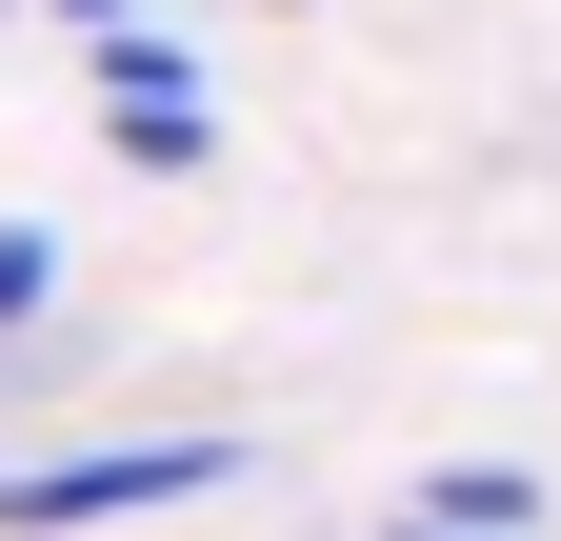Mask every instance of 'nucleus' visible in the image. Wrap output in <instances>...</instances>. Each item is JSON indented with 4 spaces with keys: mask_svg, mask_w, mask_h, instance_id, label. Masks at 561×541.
<instances>
[{
    "mask_svg": "<svg viewBox=\"0 0 561 541\" xmlns=\"http://www.w3.org/2000/svg\"><path fill=\"white\" fill-rule=\"evenodd\" d=\"M241 441L221 422H161V441H60V461H0V541H81V521H161V502H221Z\"/></svg>",
    "mask_w": 561,
    "mask_h": 541,
    "instance_id": "obj_1",
    "label": "nucleus"
},
{
    "mask_svg": "<svg viewBox=\"0 0 561 541\" xmlns=\"http://www.w3.org/2000/svg\"><path fill=\"white\" fill-rule=\"evenodd\" d=\"M81 60H101V141H121L140 181H181L201 141H221V120H201V60H181L161 21H140V41H81Z\"/></svg>",
    "mask_w": 561,
    "mask_h": 541,
    "instance_id": "obj_2",
    "label": "nucleus"
},
{
    "mask_svg": "<svg viewBox=\"0 0 561 541\" xmlns=\"http://www.w3.org/2000/svg\"><path fill=\"white\" fill-rule=\"evenodd\" d=\"M401 521H442V541H522V521H541V482H522V461H442Z\"/></svg>",
    "mask_w": 561,
    "mask_h": 541,
    "instance_id": "obj_3",
    "label": "nucleus"
},
{
    "mask_svg": "<svg viewBox=\"0 0 561 541\" xmlns=\"http://www.w3.org/2000/svg\"><path fill=\"white\" fill-rule=\"evenodd\" d=\"M41 321H60V241H41V221H0V342H41Z\"/></svg>",
    "mask_w": 561,
    "mask_h": 541,
    "instance_id": "obj_4",
    "label": "nucleus"
},
{
    "mask_svg": "<svg viewBox=\"0 0 561 541\" xmlns=\"http://www.w3.org/2000/svg\"><path fill=\"white\" fill-rule=\"evenodd\" d=\"M41 21H81V41H140V0H41Z\"/></svg>",
    "mask_w": 561,
    "mask_h": 541,
    "instance_id": "obj_5",
    "label": "nucleus"
},
{
    "mask_svg": "<svg viewBox=\"0 0 561 541\" xmlns=\"http://www.w3.org/2000/svg\"><path fill=\"white\" fill-rule=\"evenodd\" d=\"M381 541H442V521H381Z\"/></svg>",
    "mask_w": 561,
    "mask_h": 541,
    "instance_id": "obj_6",
    "label": "nucleus"
}]
</instances>
